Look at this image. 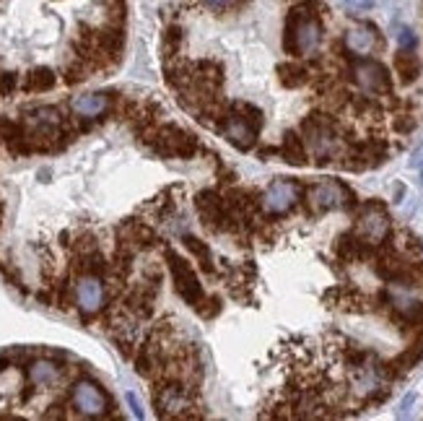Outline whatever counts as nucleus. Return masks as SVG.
Listing matches in <instances>:
<instances>
[{
	"label": "nucleus",
	"mask_w": 423,
	"mask_h": 421,
	"mask_svg": "<svg viewBox=\"0 0 423 421\" xmlns=\"http://www.w3.org/2000/svg\"><path fill=\"white\" fill-rule=\"evenodd\" d=\"M301 138H304L306 151L317 159V164H330L332 159H340L346 151V143L338 133V125L327 115H309L301 125Z\"/></svg>",
	"instance_id": "obj_2"
},
{
	"label": "nucleus",
	"mask_w": 423,
	"mask_h": 421,
	"mask_svg": "<svg viewBox=\"0 0 423 421\" xmlns=\"http://www.w3.org/2000/svg\"><path fill=\"white\" fill-rule=\"evenodd\" d=\"M413 401H415V396H413V393H410V396H408L405 401H403V406H400V416H405L408 408H410V403H413Z\"/></svg>",
	"instance_id": "obj_30"
},
{
	"label": "nucleus",
	"mask_w": 423,
	"mask_h": 421,
	"mask_svg": "<svg viewBox=\"0 0 423 421\" xmlns=\"http://www.w3.org/2000/svg\"><path fill=\"white\" fill-rule=\"evenodd\" d=\"M60 377V370H58V364L50 359H39L34 361L32 367H29V380L34 382V385L44 387V385H52L55 380Z\"/></svg>",
	"instance_id": "obj_17"
},
{
	"label": "nucleus",
	"mask_w": 423,
	"mask_h": 421,
	"mask_svg": "<svg viewBox=\"0 0 423 421\" xmlns=\"http://www.w3.org/2000/svg\"><path fill=\"white\" fill-rule=\"evenodd\" d=\"M185 245H187V250L193 252L195 258L200 260L203 271H208V273H213V271H216V266H213V255H211V250H208V245H203V242L195 240V237H190V234H185Z\"/></svg>",
	"instance_id": "obj_20"
},
{
	"label": "nucleus",
	"mask_w": 423,
	"mask_h": 421,
	"mask_svg": "<svg viewBox=\"0 0 423 421\" xmlns=\"http://www.w3.org/2000/svg\"><path fill=\"white\" fill-rule=\"evenodd\" d=\"M398 42H400V50H415V44H418V37H415L413 29H408V26H400V29H398Z\"/></svg>",
	"instance_id": "obj_23"
},
{
	"label": "nucleus",
	"mask_w": 423,
	"mask_h": 421,
	"mask_svg": "<svg viewBox=\"0 0 423 421\" xmlns=\"http://www.w3.org/2000/svg\"><path fill=\"white\" fill-rule=\"evenodd\" d=\"M278 154L286 159L288 164H306V146L304 138H299L294 130H288L283 136V143H280Z\"/></svg>",
	"instance_id": "obj_15"
},
{
	"label": "nucleus",
	"mask_w": 423,
	"mask_h": 421,
	"mask_svg": "<svg viewBox=\"0 0 423 421\" xmlns=\"http://www.w3.org/2000/svg\"><path fill=\"white\" fill-rule=\"evenodd\" d=\"M127 403L133 406V413H136L138 419H143V408H141V401L136 398V393H127Z\"/></svg>",
	"instance_id": "obj_28"
},
{
	"label": "nucleus",
	"mask_w": 423,
	"mask_h": 421,
	"mask_svg": "<svg viewBox=\"0 0 423 421\" xmlns=\"http://www.w3.org/2000/svg\"><path fill=\"white\" fill-rule=\"evenodd\" d=\"M418 182H421V185H423V169H421V180H418Z\"/></svg>",
	"instance_id": "obj_32"
},
{
	"label": "nucleus",
	"mask_w": 423,
	"mask_h": 421,
	"mask_svg": "<svg viewBox=\"0 0 423 421\" xmlns=\"http://www.w3.org/2000/svg\"><path fill=\"white\" fill-rule=\"evenodd\" d=\"M179 44H182V29H179V26H169L167 34H164V55H167V58H174Z\"/></svg>",
	"instance_id": "obj_22"
},
{
	"label": "nucleus",
	"mask_w": 423,
	"mask_h": 421,
	"mask_svg": "<svg viewBox=\"0 0 423 421\" xmlns=\"http://www.w3.org/2000/svg\"><path fill=\"white\" fill-rule=\"evenodd\" d=\"M395 73L400 76L403 84H413L418 73H421V63L413 55V50H400L395 55Z\"/></svg>",
	"instance_id": "obj_16"
},
{
	"label": "nucleus",
	"mask_w": 423,
	"mask_h": 421,
	"mask_svg": "<svg viewBox=\"0 0 423 421\" xmlns=\"http://www.w3.org/2000/svg\"><path fill=\"white\" fill-rule=\"evenodd\" d=\"M351 78H353L356 86L369 96H389V91H392L389 70L379 60H369V58L353 60L351 63Z\"/></svg>",
	"instance_id": "obj_5"
},
{
	"label": "nucleus",
	"mask_w": 423,
	"mask_h": 421,
	"mask_svg": "<svg viewBox=\"0 0 423 421\" xmlns=\"http://www.w3.org/2000/svg\"><path fill=\"white\" fill-rule=\"evenodd\" d=\"M389 229H392V224H389V214L379 200H369V203H364V206L358 208L353 232L358 234L364 242H369V245H374V247H379L382 242L389 237Z\"/></svg>",
	"instance_id": "obj_4"
},
{
	"label": "nucleus",
	"mask_w": 423,
	"mask_h": 421,
	"mask_svg": "<svg viewBox=\"0 0 423 421\" xmlns=\"http://www.w3.org/2000/svg\"><path fill=\"white\" fill-rule=\"evenodd\" d=\"M167 260H169V268H171V276H174V284H177L179 297H182L187 304L197 307V304L205 299V294H203L200 281H197L195 268L190 266L185 258H179L174 250H167Z\"/></svg>",
	"instance_id": "obj_7"
},
{
	"label": "nucleus",
	"mask_w": 423,
	"mask_h": 421,
	"mask_svg": "<svg viewBox=\"0 0 423 421\" xmlns=\"http://www.w3.org/2000/svg\"><path fill=\"white\" fill-rule=\"evenodd\" d=\"M234 112H239L245 120H249L254 125V128H260L263 125V110L260 107H254V104L249 102H237L234 104Z\"/></svg>",
	"instance_id": "obj_21"
},
{
	"label": "nucleus",
	"mask_w": 423,
	"mask_h": 421,
	"mask_svg": "<svg viewBox=\"0 0 423 421\" xmlns=\"http://www.w3.org/2000/svg\"><path fill=\"white\" fill-rule=\"evenodd\" d=\"M317 3L314 0H306L301 6L288 13L286 21V39H283V47L291 55H299V58H312L314 52L320 50L322 44V21L320 13H317Z\"/></svg>",
	"instance_id": "obj_1"
},
{
	"label": "nucleus",
	"mask_w": 423,
	"mask_h": 421,
	"mask_svg": "<svg viewBox=\"0 0 423 421\" xmlns=\"http://www.w3.org/2000/svg\"><path fill=\"white\" fill-rule=\"evenodd\" d=\"M299 200H301V188H299V182L294 180H275L268 185V190L263 193V211L271 216H280V214H288L291 208L297 206Z\"/></svg>",
	"instance_id": "obj_8"
},
{
	"label": "nucleus",
	"mask_w": 423,
	"mask_h": 421,
	"mask_svg": "<svg viewBox=\"0 0 423 421\" xmlns=\"http://www.w3.org/2000/svg\"><path fill=\"white\" fill-rule=\"evenodd\" d=\"M237 0H203V6L205 8H213V11H223V8H229V6H234Z\"/></svg>",
	"instance_id": "obj_27"
},
{
	"label": "nucleus",
	"mask_w": 423,
	"mask_h": 421,
	"mask_svg": "<svg viewBox=\"0 0 423 421\" xmlns=\"http://www.w3.org/2000/svg\"><path fill=\"white\" fill-rule=\"evenodd\" d=\"M413 128H415V120L410 115H398V117H395V130H398V133H410Z\"/></svg>",
	"instance_id": "obj_26"
},
{
	"label": "nucleus",
	"mask_w": 423,
	"mask_h": 421,
	"mask_svg": "<svg viewBox=\"0 0 423 421\" xmlns=\"http://www.w3.org/2000/svg\"><path fill=\"white\" fill-rule=\"evenodd\" d=\"M18 86L16 73H0V94H11Z\"/></svg>",
	"instance_id": "obj_25"
},
{
	"label": "nucleus",
	"mask_w": 423,
	"mask_h": 421,
	"mask_svg": "<svg viewBox=\"0 0 423 421\" xmlns=\"http://www.w3.org/2000/svg\"><path fill=\"white\" fill-rule=\"evenodd\" d=\"M156 408L161 416H190L187 408H193V393L185 385H167L156 393Z\"/></svg>",
	"instance_id": "obj_11"
},
{
	"label": "nucleus",
	"mask_w": 423,
	"mask_h": 421,
	"mask_svg": "<svg viewBox=\"0 0 423 421\" xmlns=\"http://www.w3.org/2000/svg\"><path fill=\"white\" fill-rule=\"evenodd\" d=\"M73 406L81 416H104L110 408V398L91 380H78L73 385Z\"/></svg>",
	"instance_id": "obj_9"
},
{
	"label": "nucleus",
	"mask_w": 423,
	"mask_h": 421,
	"mask_svg": "<svg viewBox=\"0 0 423 421\" xmlns=\"http://www.w3.org/2000/svg\"><path fill=\"white\" fill-rule=\"evenodd\" d=\"M306 206L312 208L314 214H325V211H353L356 208V195L338 180H325L317 182L306 190Z\"/></svg>",
	"instance_id": "obj_3"
},
{
	"label": "nucleus",
	"mask_w": 423,
	"mask_h": 421,
	"mask_svg": "<svg viewBox=\"0 0 423 421\" xmlns=\"http://www.w3.org/2000/svg\"><path fill=\"white\" fill-rule=\"evenodd\" d=\"M221 130H223V138L229 141L231 146L242 148V151H249L254 146V141H257V128L249 120H245L242 115H226Z\"/></svg>",
	"instance_id": "obj_12"
},
{
	"label": "nucleus",
	"mask_w": 423,
	"mask_h": 421,
	"mask_svg": "<svg viewBox=\"0 0 423 421\" xmlns=\"http://www.w3.org/2000/svg\"><path fill=\"white\" fill-rule=\"evenodd\" d=\"M343 6L348 13H366L369 8H374V0H346Z\"/></svg>",
	"instance_id": "obj_24"
},
{
	"label": "nucleus",
	"mask_w": 423,
	"mask_h": 421,
	"mask_svg": "<svg viewBox=\"0 0 423 421\" xmlns=\"http://www.w3.org/2000/svg\"><path fill=\"white\" fill-rule=\"evenodd\" d=\"M8 354H0V372H3V370H6V367H8Z\"/></svg>",
	"instance_id": "obj_31"
},
{
	"label": "nucleus",
	"mask_w": 423,
	"mask_h": 421,
	"mask_svg": "<svg viewBox=\"0 0 423 421\" xmlns=\"http://www.w3.org/2000/svg\"><path fill=\"white\" fill-rule=\"evenodd\" d=\"M343 44H346V50L351 52V55L366 58V55H372V52L379 47V32H377L372 24H356L346 32Z\"/></svg>",
	"instance_id": "obj_13"
},
{
	"label": "nucleus",
	"mask_w": 423,
	"mask_h": 421,
	"mask_svg": "<svg viewBox=\"0 0 423 421\" xmlns=\"http://www.w3.org/2000/svg\"><path fill=\"white\" fill-rule=\"evenodd\" d=\"M107 289L96 273H86L76 281V304L84 315H96L104 307Z\"/></svg>",
	"instance_id": "obj_10"
},
{
	"label": "nucleus",
	"mask_w": 423,
	"mask_h": 421,
	"mask_svg": "<svg viewBox=\"0 0 423 421\" xmlns=\"http://www.w3.org/2000/svg\"><path fill=\"white\" fill-rule=\"evenodd\" d=\"M278 76H280V84L286 89H297L309 78V68H306V65H299V63H283L278 68Z\"/></svg>",
	"instance_id": "obj_18"
},
{
	"label": "nucleus",
	"mask_w": 423,
	"mask_h": 421,
	"mask_svg": "<svg viewBox=\"0 0 423 421\" xmlns=\"http://www.w3.org/2000/svg\"><path fill=\"white\" fill-rule=\"evenodd\" d=\"M73 112L78 117H102L104 112L110 110V96L107 94H86L73 99Z\"/></svg>",
	"instance_id": "obj_14"
},
{
	"label": "nucleus",
	"mask_w": 423,
	"mask_h": 421,
	"mask_svg": "<svg viewBox=\"0 0 423 421\" xmlns=\"http://www.w3.org/2000/svg\"><path fill=\"white\" fill-rule=\"evenodd\" d=\"M410 167H415V169H421L423 167V143H418V148L413 151V159H410Z\"/></svg>",
	"instance_id": "obj_29"
},
{
	"label": "nucleus",
	"mask_w": 423,
	"mask_h": 421,
	"mask_svg": "<svg viewBox=\"0 0 423 421\" xmlns=\"http://www.w3.org/2000/svg\"><path fill=\"white\" fill-rule=\"evenodd\" d=\"M148 143L153 146V151L161 156H179V159H190V156L197 154V141H195L190 133L179 130L177 125H161Z\"/></svg>",
	"instance_id": "obj_6"
},
{
	"label": "nucleus",
	"mask_w": 423,
	"mask_h": 421,
	"mask_svg": "<svg viewBox=\"0 0 423 421\" xmlns=\"http://www.w3.org/2000/svg\"><path fill=\"white\" fill-rule=\"evenodd\" d=\"M55 86V70L50 68H34L29 70V76L24 81V89L26 91H47V89Z\"/></svg>",
	"instance_id": "obj_19"
}]
</instances>
